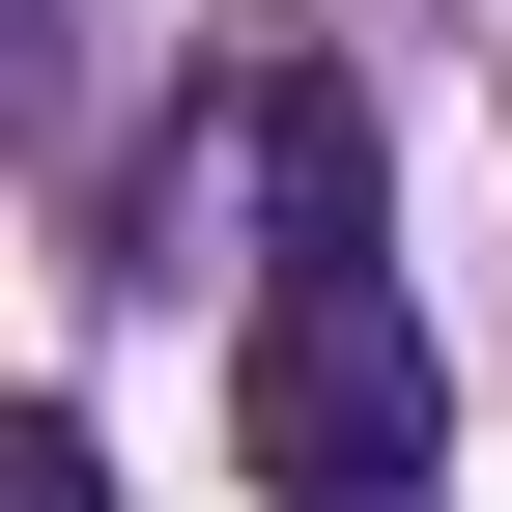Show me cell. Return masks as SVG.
<instances>
[{
    "label": "cell",
    "mask_w": 512,
    "mask_h": 512,
    "mask_svg": "<svg viewBox=\"0 0 512 512\" xmlns=\"http://www.w3.org/2000/svg\"><path fill=\"white\" fill-rule=\"evenodd\" d=\"M256 200H285V256H256V484L285 512H427L456 399H427L399 256H370V114L342 86H256Z\"/></svg>",
    "instance_id": "1"
},
{
    "label": "cell",
    "mask_w": 512,
    "mask_h": 512,
    "mask_svg": "<svg viewBox=\"0 0 512 512\" xmlns=\"http://www.w3.org/2000/svg\"><path fill=\"white\" fill-rule=\"evenodd\" d=\"M29 512H114V484H86V427H29Z\"/></svg>",
    "instance_id": "2"
}]
</instances>
